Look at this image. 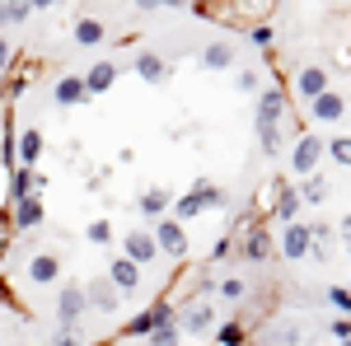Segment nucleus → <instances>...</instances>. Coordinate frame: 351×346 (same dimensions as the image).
<instances>
[{
  "mask_svg": "<svg viewBox=\"0 0 351 346\" xmlns=\"http://www.w3.org/2000/svg\"><path fill=\"white\" fill-rule=\"evenodd\" d=\"M84 314H89L84 286H61V295H56V323H61V332H80Z\"/></svg>",
  "mask_w": 351,
  "mask_h": 346,
  "instance_id": "obj_1",
  "label": "nucleus"
},
{
  "mask_svg": "<svg viewBox=\"0 0 351 346\" xmlns=\"http://www.w3.org/2000/svg\"><path fill=\"white\" fill-rule=\"evenodd\" d=\"M324 155H328V140H319L314 132H304L295 140V150H291V169H295L300 178H314L319 164H324Z\"/></svg>",
  "mask_w": 351,
  "mask_h": 346,
  "instance_id": "obj_2",
  "label": "nucleus"
},
{
  "mask_svg": "<svg viewBox=\"0 0 351 346\" xmlns=\"http://www.w3.org/2000/svg\"><path fill=\"white\" fill-rule=\"evenodd\" d=\"M155 243H160V258L183 262L188 258V230H183V220H155Z\"/></svg>",
  "mask_w": 351,
  "mask_h": 346,
  "instance_id": "obj_3",
  "label": "nucleus"
},
{
  "mask_svg": "<svg viewBox=\"0 0 351 346\" xmlns=\"http://www.w3.org/2000/svg\"><path fill=\"white\" fill-rule=\"evenodd\" d=\"M271 248H276V243H271V230L263 225V220H253V225L239 234V258H248V262H267Z\"/></svg>",
  "mask_w": 351,
  "mask_h": 346,
  "instance_id": "obj_4",
  "label": "nucleus"
},
{
  "mask_svg": "<svg viewBox=\"0 0 351 346\" xmlns=\"http://www.w3.org/2000/svg\"><path fill=\"white\" fill-rule=\"evenodd\" d=\"M122 258H132L136 267L155 262V258H160V243H155V230H127V239H122Z\"/></svg>",
  "mask_w": 351,
  "mask_h": 346,
  "instance_id": "obj_5",
  "label": "nucleus"
},
{
  "mask_svg": "<svg viewBox=\"0 0 351 346\" xmlns=\"http://www.w3.org/2000/svg\"><path fill=\"white\" fill-rule=\"evenodd\" d=\"M258 127H286V94H281V84H267L258 94Z\"/></svg>",
  "mask_w": 351,
  "mask_h": 346,
  "instance_id": "obj_6",
  "label": "nucleus"
},
{
  "mask_svg": "<svg viewBox=\"0 0 351 346\" xmlns=\"http://www.w3.org/2000/svg\"><path fill=\"white\" fill-rule=\"evenodd\" d=\"M84 299H89L94 314H117V309H122V295H117V286H112L108 276H94L89 291H84Z\"/></svg>",
  "mask_w": 351,
  "mask_h": 346,
  "instance_id": "obj_7",
  "label": "nucleus"
},
{
  "mask_svg": "<svg viewBox=\"0 0 351 346\" xmlns=\"http://www.w3.org/2000/svg\"><path fill=\"white\" fill-rule=\"evenodd\" d=\"M300 206H304V201H300V187H291V183H281V178H276V201H271V220H276V225L286 230V225H295Z\"/></svg>",
  "mask_w": 351,
  "mask_h": 346,
  "instance_id": "obj_8",
  "label": "nucleus"
},
{
  "mask_svg": "<svg viewBox=\"0 0 351 346\" xmlns=\"http://www.w3.org/2000/svg\"><path fill=\"white\" fill-rule=\"evenodd\" d=\"M52 103L56 108H80V103H89V89H84V75H61V80L52 84Z\"/></svg>",
  "mask_w": 351,
  "mask_h": 346,
  "instance_id": "obj_9",
  "label": "nucleus"
},
{
  "mask_svg": "<svg viewBox=\"0 0 351 346\" xmlns=\"http://www.w3.org/2000/svg\"><path fill=\"white\" fill-rule=\"evenodd\" d=\"M281 258H286V262L309 258V220H295V225L281 230Z\"/></svg>",
  "mask_w": 351,
  "mask_h": 346,
  "instance_id": "obj_10",
  "label": "nucleus"
},
{
  "mask_svg": "<svg viewBox=\"0 0 351 346\" xmlns=\"http://www.w3.org/2000/svg\"><path fill=\"white\" fill-rule=\"evenodd\" d=\"M295 94L304 99V103L324 99V94H328V71H324V66H304V71L295 75Z\"/></svg>",
  "mask_w": 351,
  "mask_h": 346,
  "instance_id": "obj_11",
  "label": "nucleus"
},
{
  "mask_svg": "<svg viewBox=\"0 0 351 346\" xmlns=\"http://www.w3.org/2000/svg\"><path fill=\"white\" fill-rule=\"evenodd\" d=\"M108 281L117 286V295H132V291H141V267H136L132 258H112L108 262Z\"/></svg>",
  "mask_w": 351,
  "mask_h": 346,
  "instance_id": "obj_12",
  "label": "nucleus"
},
{
  "mask_svg": "<svg viewBox=\"0 0 351 346\" xmlns=\"http://www.w3.org/2000/svg\"><path fill=\"white\" fill-rule=\"evenodd\" d=\"M112 84H117V61H94V66L84 71V89H89V99L108 94Z\"/></svg>",
  "mask_w": 351,
  "mask_h": 346,
  "instance_id": "obj_13",
  "label": "nucleus"
},
{
  "mask_svg": "<svg viewBox=\"0 0 351 346\" xmlns=\"http://www.w3.org/2000/svg\"><path fill=\"white\" fill-rule=\"evenodd\" d=\"M56 276H61V258H56V253L43 248V253L28 258V281H33V286H52Z\"/></svg>",
  "mask_w": 351,
  "mask_h": 346,
  "instance_id": "obj_14",
  "label": "nucleus"
},
{
  "mask_svg": "<svg viewBox=\"0 0 351 346\" xmlns=\"http://www.w3.org/2000/svg\"><path fill=\"white\" fill-rule=\"evenodd\" d=\"M38 187H43V178H38L33 169L19 164V169L10 173V187H5V192H10V206H19V201H28V197H38Z\"/></svg>",
  "mask_w": 351,
  "mask_h": 346,
  "instance_id": "obj_15",
  "label": "nucleus"
},
{
  "mask_svg": "<svg viewBox=\"0 0 351 346\" xmlns=\"http://www.w3.org/2000/svg\"><path fill=\"white\" fill-rule=\"evenodd\" d=\"M10 225H14V234L38 230V225H43V197H28L19 206H10Z\"/></svg>",
  "mask_w": 351,
  "mask_h": 346,
  "instance_id": "obj_16",
  "label": "nucleus"
},
{
  "mask_svg": "<svg viewBox=\"0 0 351 346\" xmlns=\"http://www.w3.org/2000/svg\"><path fill=\"white\" fill-rule=\"evenodd\" d=\"M211 323H216V314H211V304H202V299H192V304L178 309V328H183V332H206Z\"/></svg>",
  "mask_w": 351,
  "mask_h": 346,
  "instance_id": "obj_17",
  "label": "nucleus"
},
{
  "mask_svg": "<svg viewBox=\"0 0 351 346\" xmlns=\"http://www.w3.org/2000/svg\"><path fill=\"white\" fill-rule=\"evenodd\" d=\"M14 150H19V164H24V169H33V164L43 160V150H47V145H43V132H38V127H24V132H19V140H14Z\"/></svg>",
  "mask_w": 351,
  "mask_h": 346,
  "instance_id": "obj_18",
  "label": "nucleus"
},
{
  "mask_svg": "<svg viewBox=\"0 0 351 346\" xmlns=\"http://www.w3.org/2000/svg\"><path fill=\"white\" fill-rule=\"evenodd\" d=\"M71 38H75L80 47H99V42L108 38V28H104V19L84 14V19H75V28H71Z\"/></svg>",
  "mask_w": 351,
  "mask_h": 346,
  "instance_id": "obj_19",
  "label": "nucleus"
},
{
  "mask_svg": "<svg viewBox=\"0 0 351 346\" xmlns=\"http://www.w3.org/2000/svg\"><path fill=\"white\" fill-rule=\"evenodd\" d=\"M136 75H141L145 84H164V80H169V61L155 56V52H141V56H136Z\"/></svg>",
  "mask_w": 351,
  "mask_h": 346,
  "instance_id": "obj_20",
  "label": "nucleus"
},
{
  "mask_svg": "<svg viewBox=\"0 0 351 346\" xmlns=\"http://www.w3.org/2000/svg\"><path fill=\"white\" fill-rule=\"evenodd\" d=\"M309 253H314V262H332V225L324 220L309 225Z\"/></svg>",
  "mask_w": 351,
  "mask_h": 346,
  "instance_id": "obj_21",
  "label": "nucleus"
},
{
  "mask_svg": "<svg viewBox=\"0 0 351 346\" xmlns=\"http://www.w3.org/2000/svg\"><path fill=\"white\" fill-rule=\"evenodd\" d=\"M342 112H347V99H342V94H332V89H328L324 99H314V103H309V117H314V122H337Z\"/></svg>",
  "mask_w": 351,
  "mask_h": 346,
  "instance_id": "obj_22",
  "label": "nucleus"
},
{
  "mask_svg": "<svg viewBox=\"0 0 351 346\" xmlns=\"http://www.w3.org/2000/svg\"><path fill=\"white\" fill-rule=\"evenodd\" d=\"M169 201H173V197H169V187H145L136 206H141V215H145V220H160V215L169 211Z\"/></svg>",
  "mask_w": 351,
  "mask_h": 346,
  "instance_id": "obj_23",
  "label": "nucleus"
},
{
  "mask_svg": "<svg viewBox=\"0 0 351 346\" xmlns=\"http://www.w3.org/2000/svg\"><path fill=\"white\" fill-rule=\"evenodd\" d=\"M150 332H155V309H141V314L127 323L122 342H150Z\"/></svg>",
  "mask_w": 351,
  "mask_h": 346,
  "instance_id": "obj_24",
  "label": "nucleus"
},
{
  "mask_svg": "<svg viewBox=\"0 0 351 346\" xmlns=\"http://www.w3.org/2000/svg\"><path fill=\"white\" fill-rule=\"evenodd\" d=\"M202 66H206V71H230V66H234V47H230V42H211V47L202 52Z\"/></svg>",
  "mask_w": 351,
  "mask_h": 346,
  "instance_id": "obj_25",
  "label": "nucleus"
},
{
  "mask_svg": "<svg viewBox=\"0 0 351 346\" xmlns=\"http://www.w3.org/2000/svg\"><path fill=\"white\" fill-rule=\"evenodd\" d=\"M192 192L202 197V211H225V206H230V192L216 187V183H197Z\"/></svg>",
  "mask_w": 351,
  "mask_h": 346,
  "instance_id": "obj_26",
  "label": "nucleus"
},
{
  "mask_svg": "<svg viewBox=\"0 0 351 346\" xmlns=\"http://www.w3.org/2000/svg\"><path fill=\"white\" fill-rule=\"evenodd\" d=\"M300 201H304V206H324L328 201V183L319 173H314V178H300Z\"/></svg>",
  "mask_w": 351,
  "mask_h": 346,
  "instance_id": "obj_27",
  "label": "nucleus"
},
{
  "mask_svg": "<svg viewBox=\"0 0 351 346\" xmlns=\"http://www.w3.org/2000/svg\"><path fill=\"white\" fill-rule=\"evenodd\" d=\"M28 14H38L33 5H0V28H19V24H28Z\"/></svg>",
  "mask_w": 351,
  "mask_h": 346,
  "instance_id": "obj_28",
  "label": "nucleus"
},
{
  "mask_svg": "<svg viewBox=\"0 0 351 346\" xmlns=\"http://www.w3.org/2000/svg\"><path fill=\"white\" fill-rule=\"evenodd\" d=\"M281 140H286V132H281V127H258V145H263V155H267V160H276Z\"/></svg>",
  "mask_w": 351,
  "mask_h": 346,
  "instance_id": "obj_29",
  "label": "nucleus"
},
{
  "mask_svg": "<svg viewBox=\"0 0 351 346\" xmlns=\"http://www.w3.org/2000/svg\"><path fill=\"white\" fill-rule=\"evenodd\" d=\"M328 160L351 169V136H337V140H328Z\"/></svg>",
  "mask_w": 351,
  "mask_h": 346,
  "instance_id": "obj_30",
  "label": "nucleus"
},
{
  "mask_svg": "<svg viewBox=\"0 0 351 346\" xmlns=\"http://www.w3.org/2000/svg\"><path fill=\"white\" fill-rule=\"evenodd\" d=\"M248 342V332H243V323H220V346H243Z\"/></svg>",
  "mask_w": 351,
  "mask_h": 346,
  "instance_id": "obj_31",
  "label": "nucleus"
},
{
  "mask_svg": "<svg viewBox=\"0 0 351 346\" xmlns=\"http://www.w3.org/2000/svg\"><path fill=\"white\" fill-rule=\"evenodd\" d=\"M328 304L347 319V314H351V286H328Z\"/></svg>",
  "mask_w": 351,
  "mask_h": 346,
  "instance_id": "obj_32",
  "label": "nucleus"
},
{
  "mask_svg": "<svg viewBox=\"0 0 351 346\" xmlns=\"http://www.w3.org/2000/svg\"><path fill=\"white\" fill-rule=\"evenodd\" d=\"M248 38H253V47L271 52V42H276V28H271V24H253V28H248Z\"/></svg>",
  "mask_w": 351,
  "mask_h": 346,
  "instance_id": "obj_33",
  "label": "nucleus"
},
{
  "mask_svg": "<svg viewBox=\"0 0 351 346\" xmlns=\"http://www.w3.org/2000/svg\"><path fill=\"white\" fill-rule=\"evenodd\" d=\"M271 346H300V328L295 323H281V328L271 332Z\"/></svg>",
  "mask_w": 351,
  "mask_h": 346,
  "instance_id": "obj_34",
  "label": "nucleus"
},
{
  "mask_svg": "<svg viewBox=\"0 0 351 346\" xmlns=\"http://www.w3.org/2000/svg\"><path fill=\"white\" fill-rule=\"evenodd\" d=\"M243 295H248V286H243L239 276H230V281H220V299H234V304H239Z\"/></svg>",
  "mask_w": 351,
  "mask_h": 346,
  "instance_id": "obj_35",
  "label": "nucleus"
},
{
  "mask_svg": "<svg viewBox=\"0 0 351 346\" xmlns=\"http://www.w3.org/2000/svg\"><path fill=\"white\" fill-rule=\"evenodd\" d=\"M197 215H202V197H197V192H188V197L178 201V220H197Z\"/></svg>",
  "mask_w": 351,
  "mask_h": 346,
  "instance_id": "obj_36",
  "label": "nucleus"
},
{
  "mask_svg": "<svg viewBox=\"0 0 351 346\" xmlns=\"http://www.w3.org/2000/svg\"><path fill=\"white\" fill-rule=\"evenodd\" d=\"M239 89H243V94H263L267 84H263V75H258V71H239Z\"/></svg>",
  "mask_w": 351,
  "mask_h": 346,
  "instance_id": "obj_37",
  "label": "nucleus"
},
{
  "mask_svg": "<svg viewBox=\"0 0 351 346\" xmlns=\"http://www.w3.org/2000/svg\"><path fill=\"white\" fill-rule=\"evenodd\" d=\"M89 243H112V225L108 220H89Z\"/></svg>",
  "mask_w": 351,
  "mask_h": 346,
  "instance_id": "obj_38",
  "label": "nucleus"
},
{
  "mask_svg": "<svg viewBox=\"0 0 351 346\" xmlns=\"http://www.w3.org/2000/svg\"><path fill=\"white\" fill-rule=\"evenodd\" d=\"M337 342H351V319H332V328H328Z\"/></svg>",
  "mask_w": 351,
  "mask_h": 346,
  "instance_id": "obj_39",
  "label": "nucleus"
},
{
  "mask_svg": "<svg viewBox=\"0 0 351 346\" xmlns=\"http://www.w3.org/2000/svg\"><path fill=\"white\" fill-rule=\"evenodd\" d=\"M5 71H10V38L0 33V75H5Z\"/></svg>",
  "mask_w": 351,
  "mask_h": 346,
  "instance_id": "obj_40",
  "label": "nucleus"
},
{
  "mask_svg": "<svg viewBox=\"0 0 351 346\" xmlns=\"http://www.w3.org/2000/svg\"><path fill=\"white\" fill-rule=\"evenodd\" d=\"M337 234H342V243H347V248H351V211L342 215V220H337Z\"/></svg>",
  "mask_w": 351,
  "mask_h": 346,
  "instance_id": "obj_41",
  "label": "nucleus"
},
{
  "mask_svg": "<svg viewBox=\"0 0 351 346\" xmlns=\"http://www.w3.org/2000/svg\"><path fill=\"white\" fill-rule=\"evenodd\" d=\"M52 346H80V342H75V332H56V342Z\"/></svg>",
  "mask_w": 351,
  "mask_h": 346,
  "instance_id": "obj_42",
  "label": "nucleus"
},
{
  "mask_svg": "<svg viewBox=\"0 0 351 346\" xmlns=\"http://www.w3.org/2000/svg\"><path fill=\"white\" fill-rule=\"evenodd\" d=\"M112 346H132V342H112Z\"/></svg>",
  "mask_w": 351,
  "mask_h": 346,
  "instance_id": "obj_43",
  "label": "nucleus"
},
{
  "mask_svg": "<svg viewBox=\"0 0 351 346\" xmlns=\"http://www.w3.org/2000/svg\"><path fill=\"white\" fill-rule=\"evenodd\" d=\"M337 346H351V342H337Z\"/></svg>",
  "mask_w": 351,
  "mask_h": 346,
  "instance_id": "obj_44",
  "label": "nucleus"
}]
</instances>
